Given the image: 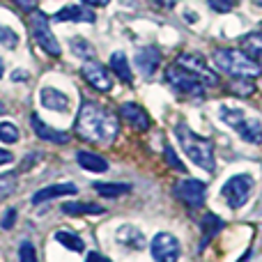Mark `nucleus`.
Returning <instances> with one entry per match:
<instances>
[{
	"label": "nucleus",
	"instance_id": "72a5a7b5",
	"mask_svg": "<svg viewBox=\"0 0 262 262\" xmlns=\"http://www.w3.org/2000/svg\"><path fill=\"white\" fill-rule=\"evenodd\" d=\"M14 223H16V209H7L0 226H3V230H9V228H14Z\"/></svg>",
	"mask_w": 262,
	"mask_h": 262
},
{
	"label": "nucleus",
	"instance_id": "cd10ccee",
	"mask_svg": "<svg viewBox=\"0 0 262 262\" xmlns=\"http://www.w3.org/2000/svg\"><path fill=\"white\" fill-rule=\"evenodd\" d=\"M18 138H21V134H18L16 124L0 122V140H3V143H18Z\"/></svg>",
	"mask_w": 262,
	"mask_h": 262
},
{
	"label": "nucleus",
	"instance_id": "a211bd4d",
	"mask_svg": "<svg viewBox=\"0 0 262 262\" xmlns=\"http://www.w3.org/2000/svg\"><path fill=\"white\" fill-rule=\"evenodd\" d=\"M235 131L242 136V140H246V143H253V145L262 143V124L255 118H244L235 127Z\"/></svg>",
	"mask_w": 262,
	"mask_h": 262
},
{
	"label": "nucleus",
	"instance_id": "2eb2a0df",
	"mask_svg": "<svg viewBox=\"0 0 262 262\" xmlns=\"http://www.w3.org/2000/svg\"><path fill=\"white\" fill-rule=\"evenodd\" d=\"M76 184H51L39 189L35 195H32V205H41L46 200H55V198H62V195H74L76 193Z\"/></svg>",
	"mask_w": 262,
	"mask_h": 262
},
{
	"label": "nucleus",
	"instance_id": "412c9836",
	"mask_svg": "<svg viewBox=\"0 0 262 262\" xmlns=\"http://www.w3.org/2000/svg\"><path fill=\"white\" fill-rule=\"evenodd\" d=\"M242 46H244V53L249 55L253 62L262 64V32H251L242 39Z\"/></svg>",
	"mask_w": 262,
	"mask_h": 262
},
{
	"label": "nucleus",
	"instance_id": "bb28decb",
	"mask_svg": "<svg viewBox=\"0 0 262 262\" xmlns=\"http://www.w3.org/2000/svg\"><path fill=\"white\" fill-rule=\"evenodd\" d=\"M228 90L237 97H251L255 92V83H253V78H237V81H232L228 85Z\"/></svg>",
	"mask_w": 262,
	"mask_h": 262
},
{
	"label": "nucleus",
	"instance_id": "7c9ffc66",
	"mask_svg": "<svg viewBox=\"0 0 262 262\" xmlns=\"http://www.w3.org/2000/svg\"><path fill=\"white\" fill-rule=\"evenodd\" d=\"M18 260L21 262H37L35 246H32L30 242H21V246H18Z\"/></svg>",
	"mask_w": 262,
	"mask_h": 262
},
{
	"label": "nucleus",
	"instance_id": "f8f14e48",
	"mask_svg": "<svg viewBox=\"0 0 262 262\" xmlns=\"http://www.w3.org/2000/svg\"><path fill=\"white\" fill-rule=\"evenodd\" d=\"M120 115H122V120H127V122L136 131H147L149 127H152V120H149V115L145 113V111L140 108L138 104H134V101H124V104L120 106Z\"/></svg>",
	"mask_w": 262,
	"mask_h": 262
},
{
	"label": "nucleus",
	"instance_id": "5701e85b",
	"mask_svg": "<svg viewBox=\"0 0 262 262\" xmlns=\"http://www.w3.org/2000/svg\"><path fill=\"white\" fill-rule=\"evenodd\" d=\"M106 209L101 205L95 203H64L62 205V214H69V216H81V214H104Z\"/></svg>",
	"mask_w": 262,
	"mask_h": 262
},
{
	"label": "nucleus",
	"instance_id": "473e14b6",
	"mask_svg": "<svg viewBox=\"0 0 262 262\" xmlns=\"http://www.w3.org/2000/svg\"><path fill=\"white\" fill-rule=\"evenodd\" d=\"M207 5L219 14H226L230 9H235V0H207Z\"/></svg>",
	"mask_w": 262,
	"mask_h": 262
},
{
	"label": "nucleus",
	"instance_id": "b1692460",
	"mask_svg": "<svg viewBox=\"0 0 262 262\" xmlns=\"http://www.w3.org/2000/svg\"><path fill=\"white\" fill-rule=\"evenodd\" d=\"M69 49H72V53L81 60H92L97 55L95 46H92L88 39H83V37H74V39H69Z\"/></svg>",
	"mask_w": 262,
	"mask_h": 262
},
{
	"label": "nucleus",
	"instance_id": "4be33fe9",
	"mask_svg": "<svg viewBox=\"0 0 262 262\" xmlns=\"http://www.w3.org/2000/svg\"><path fill=\"white\" fill-rule=\"evenodd\" d=\"M55 242L62 244L64 249L74 251V253H83V251H85V242H83L81 237H78L76 232H72V230H58L55 232Z\"/></svg>",
	"mask_w": 262,
	"mask_h": 262
},
{
	"label": "nucleus",
	"instance_id": "f704fd0d",
	"mask_svg": "<svg viewBox=\"0 0 262 262\" xmlns=\"http://www.w3.org/2000/svg\"><path fill=\"white\" fill-rule=\"evenodd\" d=\"M14 3H16L21 9H26V12H32V9L37 7V3H39V0H14Z\"/></svg>",
	"mask_w": 262,
	"mask_h": 262
},
{
	"label": "nucleus",
	"instance_id": "dca6fc26",
	"mask_svg": "<svg viewBox=\"0 0 262 262\" xmlns=\"http://www.w3.org/2000/svg\"><path fill=\"white\" fill-rule=\"evenodd\" d=\"M39 101L44 108H51V111H58V113H62V111L69 108V99L64 92L55 90V88H41L39 90Z\"/></svg>",
	"mask_w": 262,
	"mask_h": 262
},
{
	"label": "nucleus",
	"instance_id": "a19ab883",
	"mask_svg": "<svg viewBox=\"0 0 262 262\" xmlns=\"http://www.w3.org/2000/svg\"><path fill=\"white\" fill-rule=\"evenodd\" d=\"M3 74H5V64H3V60H0V78H3Z\"/></svg>",
	"mask_w": 262,
	"mask_h": 262
},
{
	"label": "nucleus",
	"instance_id": "c85d7f7f",
	"mask_svg": "<svg viewBox=\"0 0 262 262\" xmlns=\"http://www.w3.org/2000/svg\"><path fill=\"white\" fill-rule=\"evenodd\" d=\"M14 191H16V175H12V172H5V175H0V198H5V195H12Z\"/></svg>",
	"mask_w": 262,
	"mask_h": 262
},
{
	"label": "nucleus",
	"instance_id": "0eeeda50",
	"mask_svg": "<svg viewBox=\"0 0 262 262\" xmlns=\"http://www.w3.org/2000/svg\"><path fill=\"white\" fill-rule=\"evenodd\" d=\"M172 193H175V198L182 200L189 209H198V207L205 205L207 186H205V182H200V180H191V177H186V180L177 182L175 189H172Z\"/></svg>",
	"mask_w": 262,
	"mask_h": 262
},
{
	"label": "nucleus",
	"instance_id": "7ed1b4c3",
	"mask_svg": "<svg viewBox=\"0 0 262 262\" xmlns=\"http://www.w3.org/2000/svg\"><path fill=\"white\" fill-rule=\"evenodd\" d=\"M212 60L219 72L230 74V76H237V78H255V76H260V72H262L260 64L253 62V60L239 49H216Z\"/></svg>",
	"mask_w": 262,
	"mask_h": 262
},
{
	"label": "nucleus",
	"instance_id": "f03ea898",
	"mask_svg": "<svg viewBox=\"0 0 262 262\" xmlns=\"http://www.w3.org/2000/svg\"><path fill=\"white\" fill-rule=\"evenodd\" d=\"M175 136H177V140H180L182 149L186 152V157H189L195 166L203 168V170H207V172H214L216 166H214V145H212V140L193 134L186 124H177Z\"/></svg>",
	"mask_w": 262,
	"mask_h": 262
},
{
	"label": "nucleus",
	"instance_id": "393cba45",
	"mask_svg": "<svg viewBox=\"0 0 262 262\" xmlns=\"http://www.w3.org/2000/svg\"><path fill=\"white\" fill-rule=\"evenodd\" d=\"M95 191H99V195H104V198H118V195L129 193L131 184H118V182H113V184H108V182H95Z\"/></svg>",
	"mask_w": 262,
	"mask_h": 262
},
{
	"label": "nucleus",
	"instance_id": "ddd939ff",
	"mask_svg": "<svg viewBox=\"0 0 262 262\" xmlns=\"http://www.w3.org/2000/svg\"><path fill=\"white\" fill-rule=\"evenodd\" d=\"M30 124H32V131L37 134V138L46 140V143H53V145H64L69 140V136L64 134V131H58L53 127H49V124H44L39 120V115L32 113L30 115Z\"/></svg>",
	"mask_w": 262,
	"mask_h": 262
},
{
	"label": "nucleus",
	"instance_id": "aec40b11",
	"mask_svg": "<svg viewBox=\"0 0 262 262\" xmlns=\"http://www.w3.org/2000/svg\"><path fill=\"white\" fill-rule=\"evenodd\" d=\"M223 226H226V223H223L221 216H216V214H205V219L200 221V230H203V244H200V246L205 249V246H207V242L212 239L219 230H223Z\"/></svg>",
	"mask_w": 262,
	"mask_h": 262
},
{
	"label": "nucleus",
	"instance_id": "79ce46f5",
	"mask_svg": "<svg viewBox=\"0 0 262 262\" xmlns=\"http://www.w3.org/2000/svg\"><path fill=\"white\" fill-rule=\"evenodd\" d=\"M253 3H255V5H260V7H262V0H253Z\"/></svg>",
	"mask_w": 262,
	"mask_h": 262
},
{
	"label": "nucleus",
	"instance_id": "6e6552de",
	"mask_svg": "<svg viewBox=\"0 0 262 262\" xmlns=\"http://www.w3.org/2000/svg\"><path fill=\"white\" fill-rule=\"evenodd\" d=\"M149 253L157 262H177L180 260V242L175 235L170 232H157L152 237V244H149Z\"/></svg>",
	"mask_w": 262,
	"mask_h": 262
},
{
	"label": "nucleus",
	"instance_id": "2f4dec72",
	"mask_svg": "<svg viewBox=\"0 0 262 262\" xmlns=\"http://www.w3.org/2000/svg\"><path fill=\"white\" fill-rule=\"evenodd\" d=\"M163 154H166V161H168V166H170V168H175L177 172H186V166H184V163L180 161V159H177L175 149H172L170 145H168V147L163 149Z\"/></svg>",
	"mask_w": 262,
	"mask_h": 262
},
{
	"label": "nucleus",
	"instance_id": "c9c22d12",
	"mask_svg": "<svg viewBox=\"0 0 262 262\" xmlns=\"http://www.w3.org/2000/svg\"><path fill=\"white\" fill-rule=\"evenodd\" d=\"M152 5H157L159 9H172L177 5V0H149Z\"/></svg>",
	"mask_w": 262,
	"mask_h": 262
},
{
	"label": "nucleus",
	"instance_id": "6ab92c4d",
	"mask_svg": "<svg viewBox=\"0 0 262 262\" xmlns=\"http://www.w3.org/2000/svg\"><path fill=\"white\" fill-rule=\"evenodd\" d=\"M108 64H111V72H113L122 83H129V85L134 83V72H131V67L127 62V55H124L122 51H115V53L111 55Z\"/></svg>",
	"mask_w": 262,
	"mask_h": 262
},
{
	"label": "nucleus",
	"instance_id": "39448f33",
	"mask_svg": "<svg viewBox=\"0 0 262 262\" xmlns=\"http://www.w3.org/2000/svg\"><path fill=\"white\" fill-rule=\"evenodd\" d=\"M28 21H30V32H32V37H35L37 46H39L41 51H46L49 55L58 58V55L62 53V49H60L58 39H55L53 30H51L46 14L39 12V9H32L30 16H28Z\"/></svg>",
	"mask_w": 262,
	"mask_h": 262
},
{
	"label": "nucleus",
	"instance_id": "4468645a",
	"mask_svg": "<svg viewBox=\"0 0 262 262\" xmlns=\"http://www.w3.org/2000/svg\"><path fill=\"white\" fill-rule=\"evenodd\" d=\"M55 21L62 23V21H88V23H95L97 16L92 9L83 7V5H67V7H62L60 12H55Z\"/></svg>",
	"mask_w": 262,
	"mask_h": 262
},
{
	"label": "nucleus",
	"instance_id": "4c0bfd02",
	"mask_svg": "<svg viewBox=\"0 0 262 262\" xmlns=\"http://www.w3.org/2000/svg\"><path fill=\"white\" fill-rule=\"evenodd\" d=\"M12 152H7V149L0 147V166H7V163H12Z\"/></svg>",
	"mask_w": 262,
	"mask_h": 262
},
{
	"label": "nucleus",
	"instance_id": "e433bc0d",
	"mask_svg": "<svg viewBox=\"0 0 262 262\" xmlns=\"http://www.w3.org/2000/svg\"><path fill=\"white\" fill-rule=\"evenodd\" d=\"M85 262H113V260H108L106 255L97 253V251H90V253H88V258H85Z\"/></svg>",
	"mask_w": 262,
	"mask_h": 262
},
{
	"label": "nucleus",
	"instance_id": "9d476101",
	"mask_svg": "<svg viewBox=\"0 0 262 262\" xmlns=\"http://www.w3.org/2000/svg\"><path fill=\"white\" fill-rule=\"evenodd\" d=\"M83 78H85L88 83H90L95 90H101V92H108L111 88H113V78H111V72L104 67V64L99 62H85L83 64Z\"/></svg>",
	"mask_w": 262,
	"mask_h": 262
},
{
	"label": "nucleus",
	"instance_id": "c756f323",
	"mask_svg": "<svg viewBox=\"0 0 262 262\" xmlns=\"http://www.w3.org/2000/svg\"><path fill=\"white\" fill-rule=\"evenodd\" d=\"M0 44L7 49H16L18 46V35L7 26H0Z\"/></svg>",
	"mask_w": 262,
	"mask_h": 262
},
{
	"label": "nucleus",
	"instance_id": "1a4fd4ad",
	"mask_svg": "<svg viewBox=\"0 0 262 262\" xmlns=\"http://www.w3.org/2000/svg\"><path fill=\"white\" fill-rule=\"evenodd\" d=\"M177 64H182L186 72L195 74V76H198L205 85H212L214 88V85H219V83H221V81H219V74L214 72V69L209 67V64L205 62L198 53H182L180 58H177Z\"/></svg>",
	"mask_w": 262,
	"mask_h": 262
},
{
	"label": "nucleus",
	"instance_id": "9b49d317",
	"mask_svg": "<svg viewBox=\"0 0 262 262\" xmlns=\"http://www.w3.org/2000/svg\"><path fill=\"white\" fill-rule=\"evenodd\" d=\"M136 67H138V72L143 74L145 78H149L154 72H157L159 62H161V51L157 49V46H140V49H136Z\"/></svg>",
	"mask_w": 262,
	"mask_h": 262
},
{
	"label": "nucleus",
	"instance_id": "f3484780",
	"mask_svg": "<svg viewBox=\"0 0 262 262\" xmlns=\"http://www.w3.org/2000/svg\"><path fill=\"white\" fill-rule=\"evenodd\" d=\"M76 161L83 170H90V172H106L108 170V161H106L101 154L97 152H88V149H81L76 154Z\"/></svg>",
	"mask_w": 262,
	"mask_h": 262
},
{
	"label": "nucleus",
	"instance_id": "20e7f679",
	"mask_svg": "<svg viewBox=\"0 0 262 262\" xmlns=\"http://www.w3.org/2000/svg\"><path fill=\"white\" fill-rule=\"evenodd\" d=\"M166 81L170 83L180 95L191 97V99H205V83L200 81L195 74L186 72L182 64L172 62L170 67L166 69Z\"/></svg>",
	"mask_w": 262,
	"mask_h": 262
},
{
	"label": "nucleus",
	"instance_id": "a878e982",
	"mask_svg": "<svg viewBox=\"0 0 262 262\" xmlns=\"http://www.w3.org/2000/svg\"><path fill=\"white\" fill-rule=\"evenodd\" d=\"M118 242H122L124 246H129V249H143V232H138L136 228H120L118 232Z\"/></svg>",
	"mask_w": 262,
	"mask_h": 262
},
{
	"label": "nucleus",
	"instance_id": "58836bf2",
	"mask_svg": "<svg viewBox=\"0 0 262 262\" xmlns=\"http://www.w3.org/2000/svg\"><path fill=\"white\" fill-rule=\"evenodd\" d=\"M83 5H90V7H106L111 0H81Z\"/></svg>",
	"mask_w": 262,
	"mask_h": 262
},
{
	"label": "nucleus",
	"instance_id": "37998d69",
	"mask_svg": "<svg viewBox=\"0 0 262 262\" xmlns=\"http://www.w3.org/2000/svg\"><path fill=\"white\" fill-rule=\"evenodd\" d=\"M3 111H5V106H3V104H0V113H3Z\"/></svg>",
	"mask_w": 262,
	"mask_h": 262
},
{
	"label": "nucleus",
	"instance_id": "423d86ee",
	"mask_svg": "<svg viewBox=\"0 0 262 262\" xmlns=\"http://www.w3.org/2000/svg\"><path fill=\"white\" fill-rule=\"evenodd\" d=\"M251 191H253V177L246 175V172H239V175H232L223 184L221 193L226 198V203L230 205V209H239L249 203Z\"/></svg>",
	"mask_w": 262,
	"mask_h": 262
},
{
	"label": "nucleus",
	"instance_id": "ea45409f",
	"mask_svg": "<svg viewBox=\"0 0 262 262\" xmlns=\"http://www.w3.org/2000/svg\"><path fill=\"white\" fill-rule=\"evenodd\" d=\"M23 78H28L26 72H14L12 74V81H23Z\"/></svg>",
	"mask_w": 262,
	"mask_h": 262
},
{
	"label": "nucleus",
	"instance_id": "f257e3e1",
	"mask_svg": "<svg viewBox=\"0 0 262 262\" xmlns=\"http://www.w3.org/2000/svg\"><path fill=\"white\" fill-rule=\"evenodd\" d=\"M76 134L88 143H111L120 134V118L95 101H83L76 118Z\"/></svg>",
	"mask_w": 262,
	"mask_h": 262
}]
</instances>
